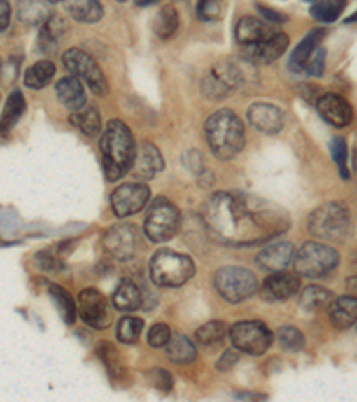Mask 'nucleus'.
I'll return each mask as SVG.
<instances>
[{"label": "nucleus", "mask_w": 357, "mask_h": 402, "mask_svg": "<svg viewBox=\"0 0 357 402\" xmlns=\"http://www.w3.org/2000/svg\"><path fill=\"white\" fill-rule=\"evenodd\" d=\"M183 163H184V167H186L188 170H190L191 174H195L197 177H200L202 174H206L207 172L206 163H204V158L199 151L184 152Z\"/></svg>", "instance_id": "obj_46"}, {"label": "nucleus", "mask_w": 357, "mask_h": 402, "mask_svg": "<svg viewBox=\"0 0 357 402\" xmlns=\"http://www.w3.org/2000/svg\"><path fill=\"white\" fill-rule=\"evenodd\" d=\"M334 299L332 291L321 286H307L300 295V306L306 311H318Z\"/></svg>", "instance_id": "obj_37"}, {"label": "nucleus", "mask_w": 357, "mask_h": 402, "mask_svg": "<svg viewBox=\"0 0 357 402\" xmlns=\"http://www.w3.org/2000/svg\"><path fill=\"white\" fill-rule=\"evenodd\" d=\"M131 170L141 181L154 179L159 172L164 170L163 155L159 148L152 144H141V147L136 148V158L132 161Z\"/></svg>", "instance_id": "obj_19"}, {"label": "nucleus", "mask_w": 357, "mask_h": 402, "mask_svg": "<svg viewBox=\"0 0 357 402\" xmlns=\"http://www.w3.org/2000/svg\"><path fill=\"white\" fill-rule=\"evenodd\" d=\"M36 263L43 272H59L63 268V261L50 251H41L36 254Z\"/></svg>", "instance_id": "obj_47"}, {"label": "nucleus", "mask_w": 357, "mask_h": 402, "mask_svg": "<svg viewBox=\"0 0 357 402\" xmlns=\"http://www.w3.org/2000/svg\"><path fill=\"white\" fill-rule=\"evenodd\" d=\"M25 113V97L22 92H13L8 97V102H6L4 113H2V118H0V131L9 132L16 124L18 120L22 118V115Z\"/></svg>", "instance_id": "obj_32"}, {"label": "nucleus", "mask_w": 357, "mask_h": 402, "mask_svg": "<svg viewBox=\"0 0 357 402\" xmlns=\"http://www.w3.org/2000/svg\"><path fill=\"white\" fill-rule=\"evenodd\" d=\"M150 279L161 288H178L195 275L193 259L186 254L161 249L150 259Z\"/></svg>", "instance_id": "obj_5"}, {"label": "nucleus", "mask_w": 357, "mask_h": 402, "mask_svg": "<svg viewBox=\"0 0 357 402\" xmlns=\"http://www.w3.org/2000/svg\"><path fill=\"white\" fill-rule=\"evenodd\" d=\"M290 45V38L284 32L277 31L275 34H272L268 40L261 41L258 45H250L246 47L245 54L243 56L250 61V63H258V64H268L274 63L275 60L282 56Z\"/></svg>", "instance_id": "obj_18"}, {"label": "nucleus", "mask_w": 357, "mask_h": 402, "mask_svg": "<svg viewBox=\"0 0 357 402\" xmlns=\"http://www.w3.org/2000/svg\"><path fill=\"white\" fill-rule=\"evenodd\" d=\"M291 263L298 275L316 279L329 274L340 265V254L336 249L326 243L307 242L302 245L300 251L295 252Z\"/></svg>", "instance_id": "obj_6"}, {"label": "nucleus", "mask_w": 357, "mask_h": 402, "mask_svg": "<svg viewBox=\"0 0 357 402\" xmlns=\"http://www.w3.org/2000/svg\"><path fill=\"white\" fill-rule=\"evenodd\" d=\"M113 304L120 311H136L138 307H141L143 297L138 284L131 279H122V283L113 293Z\"/></svg>", "instance_id": "obj_30"}, {"label": "nucleus", "mask_w": 357, "mask_h": 402, "mask_svg": "<svg viewBox=\"0 0 357 402\" xmlns=\"http://www.w3.org/2000/svg\"><path fill=\"white\" fill-rule=\"evenodd\" d=\"M63 63L68 68V72H71V76H76L77 79H83L95 95L104 97L109 92V84L104 77L102 68L88 52L80 48H70L64 52Z\"/></svg>", "instance_id": "obj_11"}, {"label": "nucleus", "mask_w": 357, "mask_h": 402, "mask_svg": "<svg viewBox=\"0 0 357 402\" xmlns=\"http://www.w3.org/2000/svg\"><path fill=\"white\" fill-rule=\"evenodd\" d=\"M306 2H313V0H306Z\"/></svg>", "instance_id": "obj_54"}, {"label": "nucleus", "mask_w": 357, "mask_h": 402, "mask_svg": "<svg viewBox=\"0 0 357 402\" xmlns=\"http://www.w3.org/2000/svg\"><path fill=\"white\" fill-rule=\"evenodd\" d=\"M141 331H143L141 319H136V317H123V319L118 322L116 336H118V340L122 343L132 345V343L138 342Z\"/></svg>", "instance_id": "obj_39"}, {"label": "nucleus", "mask_w": 357, "mask_h": 402, "mask_svg": "<svg viewBox=\"0 0 357 402\" xmlns=\"http://www.w3.org/2000/svg\"><path fill=\"white\" fill-rule=\"evenodd\" d=\"M97 354H99L100 361L104 363V366L107 368L109 375L111 377H116V375H122L123 372V365L122 359H120L118 351L109 342H100L99 347H97Z\"/></svg>", "instance_id": "obj_38"}, {"label": "nucleus", "mask_w": 357, "mask_h": 402, "mask_svg": "<svg viewBox=\"0 0 357 402\" xmlns=\"http://www.w3.org/2000/svg\"><path fill=\"white\" fill-rule=\"evenodd\" d=\"M164 347L168 359L175 365H190L197 358V347L184 335H170V340Z\"/></svg>", "instance_id": "obj_27"}, {"label": "nucleus", "mask_w": 357, "mask_h": 402, "mask_svg": "<svg viewBox=\"0 0 357 402\" xmlns=\"http://www.w3.org/2000/svg\"><path fill=\"white\" fill-rule=\"evenodd\" d=\"M118 2H123V0H118Z\"/></svg>", "instance_id": "obj_55"}, {"label": "nucleus", "mask_w": 357, "mask_h": 402, "mask_svg": "<svg viewBox=\"0 0 357 402\" xmlns=\"http://www.w3.org/2000/svg\"><path fill=\"white\" fill-rule=\"evenodd\" d=\"M330 151H332V160L334 163L340 167V172H342L343 179H349V147H346V139L342 138V136H336L330 144Z\"/></svg>", "instance_id": "obj_41"}, {"label": "nucleus", "mask_w": 357, "mask_h": 402, "mask_svg": "<svg viewBox=\"0 0 357 402\" xmlns=\"http://www.w3.org/2000/svg\"><path fill=\"white\" fill-rule=\"evenodd\" d=\"M47 2H50V4H56V2H63V0H47Z\"/></svg>", "instance_id": "obj_53"}, {"label": "nucleus", "mask_w": 357, "mask_h": 402, "mask_svg": "<svg viewBox=\"0 0 357 402\" xmlns=\"http://www.w3.org/2000/svg\"><path fill=\"white\" fill-rule=\"evenodd\" d=\"M227 331L229 329H227L225 322H222V320H211V322L204 324V326H200L199 329H197L195 340H197L200 345H216V343L223 342Z\"/></svg>", "instance_id": "obj_36"}, {"label": "nucleus", "mask_w": 357, "mask_h": 402, "mask_svg": "<svg viewBox=\"0 0 357 402\" xmlns=\"http://www.w3.org/2000/svg\"><path fill=\"white\" fill-rule=\"evenodd\" d=\"M54 76H56V64L50 60H41L27 68L24 76V84L31 90H41L48 86Z\"/></svg>", "instance_id": "obj_31"}, {"label": "nucleus", "mask_w": 357, "mask_h": 402, "mask_svg": "<svg viewBox=\"0 0 357 402\" xmlns=\"http://www.w3.org/2000/svg\"><path fill=\"white\" fill-rule=\"evenodd\" d=\"M239 361V354L236 351H225L223 352L222 359H220L218 363H216V368H218L220 372H229L232 366L236 365V363Z\"/></svg>", "instance_id": "obj_48"}, {"label": "nucleus", "mask_w": 357, "mask_h": 402, "mask_svg": "<svg viewBox=\"0 0 357 402\" xmlns=\"http://www.w3.org/2000/svg\"><path fill=\"white\" fill-rule=\"evenodd\" d=\"M80 319L93 329H106L111 324V310L106 297L95 288H86L79 295Z\"/></svg>", "instance_id": "obj_14"}, {"label": "nucleus", "mask_w": 357, "mask_h": 402, "mask_svg": "<svg viewBox=\"0 0 357 402\" xmlns=\"http://www.w3.org/2000/svg\"><path fill=\"white\" fill-rule=\"evenodd\" d=\"M148 381L155 390L163 391V394H170L172 388H174V377L164 368H152L148 372Z\"/></svg>", "instance_id": "obj_43"}, {"label": "nucleus", "mask_w": 357, "mask_h": 402, "mask_svg": "<svg viewBox=\"0 0 357 402\" xmlns=\"http://www.w3.org/2000/svg\"><path fill=\"white\" fill-rule=\"evenodd\" d=\"M295 247L291 242L270 243L258 256V265L268 272H282L293 261Z\"/></svg>", "instance_id": "obj_20"}, {"label": "nucleus", "mask_w": 357, "mask_h": 402, "mask_svg": "<svg viewBox=\"0 0 357 402\" xmlns=\"http://www.w3.org/2000/svg\"><path fill=\"white\" fill-rule=\"evenodd\" d=\"M150 200V190L141 183H125L111 193V207L118 219L136 215Z\"/></svg>", "instance_id": "obj_12"}, {"label": "nucleus", "mask_w": 357, "mask_h": 402, "mask_svg": "<svg viewBox=\"0 0 357 402\" xmlns=\"http://www.w3.org/2000/svg\"><path fill=\"white\" fill-rule=\"evenodd\" d=\"M245 83V74L234 61H218L202 79V93L211 100L232 95Z\"/></svg>", "instance_id": "obj_9"}, {"label": "nucleus", "mask_w": 357, "mask_h": 402, "mask_svg": "<svg viewBox=\"0 0 357 402\" xmlns=\"http://www.w3.org/2000/svg\"><path fill=\"white\" fill-rule=\"evenodd\" d=\"M155 2H159V0H136V4L138 6H150L155 4Z\"/></svg>", "instance_id": "obj_51"}, {"label": "nucleus", "mask_w": 357, "mask_h": 402, "mask_svg": "<svg viewBox=\"0 0 357 402\" xmlns=\"http://www.w3.org/2000/svg\"><path fill=\"white\" fill-rule=\"evenodd\" d=\"M318 113L334 127H346L354 118L352 106L336 93H326L318 99Z\"/></svg>", "instance_id": "obj_17"}, {"label": "nucleus", "mask_w": 357, "mask_h": 402, "mask_svg": "<svg viewBox=\"0 0 357 402\" xmlns=\"http://www.w3.org/2000/svg\"><path fill=\"white\" fill-rule=\"evenodd\" d=\"M181 226V213L174 202L164 197H158L148 206L145 233L154 243H164L174 238Z\"/></svg>", "instance_id": "obj_8"}, {"label": "nucleus", "mask_w": 357, "mask_h": 402, "mask_svg": "<svg viewBox=\"0 0 357 402\" xmlns=\"http://www.w3.org/2000/svg\"><path fill=\"white\" fill-rule=\"evenodd\" d=\"M275 32L277 29L266 24L265 20H259L255 16H243L236 25V40L243 47H250V45H258L268 40Z\"/></svg>", "instance_id": "obj_21"}, {"label": "nucleus", "mask_w": 357, "mask_h": 402, "mask_svg": "<svg viewBox=\"0 0 357 402\" xmlns=\"http://www.w3.org/2000/svg\"><path fill=\"white\" fill-rule=\"evenodd\" d=\"M11 24V4L9 0H0V32L6 31Z\"/></svg>", "instance_id": "obj_50"}, {"label": "nucleus", "mask_w": 357, "mask_h": 402, "mask_svg": "<svg viewBox=\"0 0 357 402\" xmlns=\"http://www.w3.org/2000/svg\"><path fill=\"white\" fill-rule=\"evenodd\" d=\"M16 15L20 22L36 27V25H43L47 22L50 16V8H48L47 0H18Z\"/></svg>", "instance_id": "obj_28"}, {"label": "nucleus", "mask_w": 357, "mask_h": 402, "mask_svg": "<svg viewBox=\"0 0 357 402\" xmlns=\"http://www.w3.org/2000/svg\"><path fill=\"white\" fill-rule=\"evenodd\" d=\"M138 242V227L134 223H116V226L109 227L104 236V245H106L107 252L118 261H129L134 258Z\"/></svg>", "instance_id": "obj_13"}, {"label": "nucleus", "mask_w": 357, "mask_h": 402, "mask_svg": "<svg viewBox=\"0 0 357 402\" xmlns=\"http://www.w3.org/2000/svg\"><path fill=\"white\" fill-rule=\"evenodd\" d=\"M307 229L314 238L323 242L343 243L352 235L350 213L342 202H326L316 207L307 220Z\"/></svg>", "instance_id": "obj_4"}, {"label": "nucleus", "mask_w": 357, "mask_h": 402, "mask_svg": "<svg viewBox=\"0 0 357 402\" xmlns=\"http://www.w3.org/2000/svg\"><path fill=\"white\" fill-rule=\"evenodd\" d=\"M100 151L104 158V172L111 183L122 179L131 172L136 158V144L132 132L120 120H111L100 138Z\"/></svg>", "instance_id": "obj_2"}, {"label": "nucleus", "mask_w": 357, "mask_h": 402, "mask_svg": "<svg viewBox=\"0 0 357 402\" xmlns=\"http://www.w3.org/2000/svg\"><path fill=\"white\" fill-rule=\"evenodd\" d=\"M277 340H279V343H281L282 349H286V351H290V352L302 351L304 345H306V338H304V335H302L300 331L293 326L281 327L277 333Z\"/></svg>", "instance_id": "obj_40"}, {"label": "nucleus", "mask_w": 357, "mask_h": 402, "mask_svg": "<svg viewBox=\"0 0 357 402\" xmlns=\"http://www.w3.org/2000/svg\"><path fill=\"white\" fill-rule=\"evenodd\" d=\"M206 138L218 160H232L245 147V125L234 111L220 109L207 118Z\"/></svg>", "instance_id": "obj_3"}, {"label": "nucleus", "mask_w": 357, "mask_h": 402, "mask_svg": "<svg viewBox=\"0 0 357 402\" xmlns=\"http://www.w3.org/2000/svg\"><path fill=\"white\" fill-rule=\"evenodd\" d=\"M8 245H13L11 242H6V240L0 238V247H8Z\"/></svg>", "instance_id": "obj_52"}, {"label": "nucleus", "mask_w": 357, "mask_h": 402, "mask_svg": "<svg viewBox=\"0 0 357 402\" xmlns=\"http://www.w3.org/2000/svg\"><path fill=\"white\" fill-rule=\"evenodd\" d=\"M56 95L59 102L70 111H77L86 104V92H84L80 79H77L76 76H68L57 81Z\"/></svg>", "instance_id": "obj_24"}, {"label": "nucleus", "mask_w": 357, "mask_h": 402, "mask_svg": "<svg viewBox=\"0 0 357 402\" xmlns=\"http://www.w3.org/2000/svg\"><path fill=\"white\" fill-rule=\"evenodd\" d=\"M172 331L167 324H155L152 326V329L148 331V345L154 347V349H161V347L167 345V342L170 340Z\"/></svg>", "instance_id": "obj_45"}, {"label": "nucleus", "mask_w": 357, "mask_h": 402, "mask_svg": "<svg viewBox=\"0 0 357 402\" xmlns=\"http://www.w3.org/2000/svg\"><path fill=\"white\" fill-rule=\"evenodd\" d=\"M68 15L83 24H97L104 16V9L99 0H64Z\"/></svg>", "instance_id": "obj_26"}, {"label": "nucleus", "mask_w": 357, "mask_h": 402, "mask_svg": "<svg viewBox=\"0 0 357 402\" xmlns=\"http://www.w3.org/2000/svg\"><path fill=\"white\" fill-rule=\"evenodd\" d=\"M222 15V0H199L197 16L202 22H213Z\"/></svg>", "instance_id": "obj_42"}, {"label": "nucleus", "mask_w": 357, "mask_h": 402, "mask_svg": "<svg viewBox=\"0 0 357 402\" xmlns=\"http://www.w3.org/2000/svg\"><path fill=\"white\" fill-rule=\"evenodd\" d=\"M329 319L336 329H350L356 326L357 320V303L356 297H337L329 303Z\"/></svg>", "instance_id": "obj_23"}, {"label": "nucleus", "mask_w": 357, "mask_h": 402, "mask_svg": "<svg viewBox=\"0 0 357 402\" xmlns=\"http://www.w3.org/2000/svg\"><path fill=\"white\" fill-rule=\"evenodd\" d=\"M48 295H50V299L54 300V304H56L57 311L61 313L64 322L66 324L76 322L77 306L76 300L71 299V295L68 293L63 286H59V284H50V286H48Z\"/></svg>", "instance_id": "obj_33"}, {"label": "nucleus", "mask_w": 357, "mask_h": 402, "mask_svg": "<svg viewBox=\"0 0 357 402\" xmlns=\"http://www.w3.org/2000/svg\"><path fill=\"white\" fill-rule=\"evenodd\" d=\"M345 8L346 0H316L311 6V16L318 22L330 24V22H336L342 16Z\"/></svg>", "instance_id": "obj_34"}, {"label": "nucleus", "mask_w": 357, "mask_h": 402, "mask_svg": "<svg viewBox=\"0 0 357 402\" xmlns=\"http://www.w3.org/2000/svg\"><path fill=\"white\" fill-rule=\"evenodd\" d=\"M154 31L161 40H170L178 31V13L174 6H167L158 13L154 20Z\"/></svg>", "instance_id": "obj_35"}, {"label": "nucleus", "mask_w": 357, "mask_h": 402, "mask_svg": "<svg viewBox=\"0 0 357 402\" xmlns=\"http://www.w3.org/2000/svg\"><path fill=\"white\" fill-rule=\"evenodd\" d=\"M250 125L265 134H277L284 127V113L274 104L255 102L246 111Z\"/></svg>", "instance_id": "obj_15"}, {"label": "nucleus", "mask_w": 357, "mask_h": 402, "mask_svg": "<svg viewBox=\"0 0 357 402\" xmlns=\"http://www.w3.org/2000/svg\"><path fill=\"white\" fill-rule=\"evenodd\" d=\"M0 68H2V64H0Z\"/></svg>", "instance_id": "obj_56"}, {"label": "nucleus", "mask_w": 357, "mask_h": 402, "mask_svg": "<svg viewBox=\"0 0 357 402\" xmlns=\"http://www.w3.org/2000/svg\"><path fill=\"white\" fill-rule=\"evenodd\" d=\"M66 22L59 15H50L40 29L38 45L45 56H54L59 50V41L66 34Z\"/></svg>", "instance_id": "obj_22"}, {"label": "nucleus", "mask_w": 357, "mask_h": 402, "mask_svg": "<svg viewBox=\"0 0 357 402\" xmlns=\"http://www.w3.org/2000/svg\"><path fill=\"white\" fill-rule=\"evenodd\" d=\"M214 288L230 304L243 303L258 291V277L241 267H223L214 275Z\"/></svg>", "instance_id": "obj_7"}, {"label": "nucleus", "mask_w": 357, "mask_h": 402, "mask_svg": "<svg viewBox=\"0 0 357 402\" xmlns=\"http://www.w3.org/2000/svg\"><path fill=\"white\" fill-rule=\"evenodd\" d=\"M326 56H327L326 48L323 47L316 48V50L311 54V57H309V61L306 63V67H304L306 74H309V76H313V77L323 76V72H326Z\"/></svg>", "instance_id": "obj_44"}, {"label": "nucleus", "mask_w": 357, "mask_h": 402, "mask_svg": "<svg viewBox=\"0 0 357 402\" xmlns=\"http://www.w3.org/2000/svg\"><path fill=\"white\" fill-rule=\"evenodd\" d=\"M300 290V279L288 272H272L261 284V297L268 303H279L293 297Z\"/></svg>", "instance_id": "obj_16"}, {"label": "nucleus", "mask_w": 357, "mask_h": 402, "mask_svg": "<svg viewBox=\"0 0 357 402\" xmlns=\"http://www.w3.org/2000/svg\"><path fill=\"white\" fill-rule=\"evenodd\" d=\"M323 36H326V31H323V29H313V31L307 32L306 36L302 38L300 43L295 47L293 54H291L290 57L291 72H304V67H306V63L309 61L311 54L318 48V43L323 40Z\"/></svg>", "instance_id": "obj_25"}, {"label": "nucleus", "mask_w": 357, "mask_h": 402, "mask_svg": "<svg viewBox=\"0 0 357 402\" xmlns=\"http://www.w3.org/2000/svg\"><path fill=\"white\" fill-rule=\"evenodd\" d=\"M213 236L225 245H259L274 240L288 227V219L265 204H252L246 197L218 191L204 213Z\"/></svg>", "instance_id": "obj_1"}, {"label": "nucleus", "mask_w": 357, "mask_h": 402, "mask_svg": "<svg viewBox=\"0 0 357 402\" xmlns=\"http://www.w3.org/2000/svg\"><path fill=\"white\" fill-rule=\"evenodd\" d=\"M229 333L236 349L252 356L265 354L274 343L272 331L265 322H259V320H245V322L234 324Z\"/></svg>", "instance_id": "obj_10"}, {"label": "nucleus", "mask_w": 357, "mask_h": 402, "mask_svg": "<svg viewBox=\"0 0 357 402\" xmlns=\"http://www.w3.org/2000/svg\"><path fill=\"white\" fill-rule=\"evenodd\" d=\"M70 122L86 136H97L102 129V118H100L99 109H97V106L88 102L77 111H71Z\"/></svg>", "instance_id": "obj_29"}, {"label": "nucleus", "mask_w": 357, "mask_h": 402, "mask_svg": "<svg viewBox=\"0 0 357 402\" xmlns=\"http://www.w3.org/2000/svg\"><path fill=\"white\" fill-rule=\"evenodd\" d=\"M255 9H258V11L261 13L262 16H265L266 20H272V22H275V24H282V22H286V20H288V18H286V16L282 15V13L275 11V9L268 8V6L255 4Z\"/></svg>", "instance_id": "obj_49"}]
</instances>
